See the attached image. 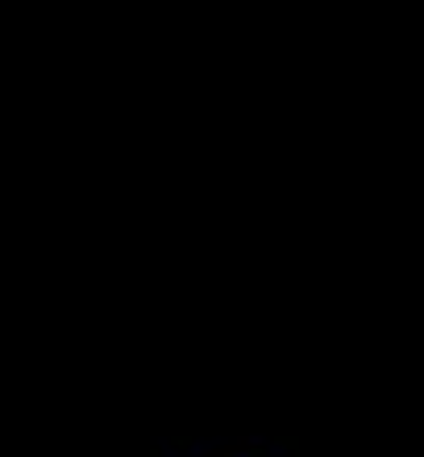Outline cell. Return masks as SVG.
Listing matches in <instances>:
<instances>
[{"instance_id": "obj_1", "label": "cell", "mask_w": 424, "mask_h": 457, "mask_svg": "<svg viewBox=\"0 0 424 457\" xmlns=\"http://www.w3.org/2000/svg\"><path fill=\"white\" fill-rule=\"evenodd\" d=\"M229 457H262V454H229Z\"/></svg>"}]
</instances>
